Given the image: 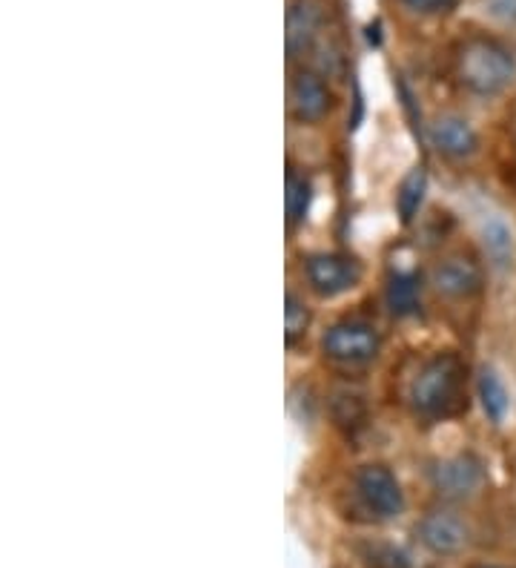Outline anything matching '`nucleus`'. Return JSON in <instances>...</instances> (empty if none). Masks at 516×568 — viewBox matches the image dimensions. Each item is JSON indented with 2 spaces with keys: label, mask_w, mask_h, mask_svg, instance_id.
<instances>
[{
  "label": "nucleus",
  "mask_w": 516,
  "mask_h": 568,
  "mask_svg": "<svg viewBox=\"0 0 516 568\" xmlns=\"http://www.w3.org/2000/svg\"><path fill=\"white\" fill-rule=\"evenodd\" d=\"M468 367L456 354H436L419 367L411 385V405L422 419L439 423L468 408Z\"/></svg>",
  "instance_id": "1"
},
{
  "label": "nucleus",
  "mask_w": 516,
  "mask_h": 568,
  "mask_svg": "<svg viewBox=\"0 0 516 568\" xmlns=\"http://www.w3.org/2000/svg\"><path fill=\"white\" fill-rule=\"evenodd\" d=\"M516 61L505 43L485 36H471L454 49V78L474 95H496L510 83Z\"/></svg>",
  "instance_id": "2"
},
{
  "label": "nucleus",
  "mask_w": 516,
  "mask_h": 568,
  "mask_svg": "<svg viewBox=\"0 0 516 568\" xmlns=\"http://www.w3.org/2000/svg\"><path fill=\"white\" fill-rule=\"evenodd\" d=\"M324 356L336 365L362 367L371 365L378 354V333L376 327L362 320L336 322L322 339Z\"/></svg>",
  "instance_id": "3"
},
{
  "label": "nucleus",
  "mask_w": 516,
  "mask_h": 568,
  "mask_svg": "<svg viewBox=\"0 0 516 568\" xmlns=\"http://www.w3.org/2000/svg\"><path fill=\"white\" fill-rule=\"evenodd\" d=\"M327 38V14L318 0H293L287 9V55L290 61L304 58Z\"/></svg>",
  "instance_id": "4"
},
{
  "label": "nucleus",
  "mask_w": 516,
  "mask_h": 568,
  "mask_svg": "<svg viewBox=\"0 0 516 568\" xmlns=\"http://www.w3.org/2000/svg\"><path fill=\"white\" fill-rule=\"evenodd\" d=\"M356 494L365 503L367 511L378 517V520L399 517L402 506H405L399 483H396V477L387 471L385 465H365L356 474Z\"/></svg>",
  "instance_id": "5"
},
{
  "label": "nucleus",
  "mask_w": 516,
  "mask_h": 568,
  "mask_svg": "<svg viewBox=\"0 0 516 568\" xmlns=\"http://www.w3.org/2000/svg\"><path fill=\"white\" fill-rule=\"evenodd\" d=\"M287 101L293 119L302 121V124H316V121H322L331 112L333 92L327 81H324V75L302 67L296 75L290 78Z\"/></svg>",
  "instance_id": "6"
},
{
  "label": "nucleus",
  "mask_w": 516,
  "mask_h": 568,
  "mask_svg": "<svg viewBox=\"0 0 516 568\" xmlns=\"http://www.w3.org/2000/svg\"><path fill=\"white\" fill-rule=\"evenodd\" d=\"M307 282L318 296H338V293L351 291L353 284L362 278L358 264L347 256H336V253H318V256L307 258Z\"/></svg>",
  "instance_id": "7"
},
{
  "label": "nucleus",
  "mask_w": 516,
  "mask_h": 568,
  "mask_svg": "<svg viewBox=\"0 0 516 568\" xmlns=\"http://www.w3.org/2000/svg\"><path fill=\"white\" fill-rule=\"evenodd\" d=\"M434 287L451 298L474 296L482 287L479 264L465 253H451L434 267Z\"/></svg>",
  "instance_id": "8"
},
{
  "label": "nucleus",
  "mask_w": 516,
  "mask_h": 568,
  "mask_svg": "<svg viewBox=\"0 0 516 568\" xmlns=\"http://www.w3.org/2000/svg\"><path fill=\"white\" fill-rule=\"evenodd\" d=\"M485 483L482 465L474 457H454L445 459L434 468V486L442 497L465 499L474 497Z\"/></svg>",
  "instance_id": "9"
},
{
  "label": "nucleus",
  "mask_w": 516,
  "mask_h": 568,
  "mask_svg": "<svg viewBox=\"0 0 516 568\" xmlns=\"http://www.w3.org/2000/svg\"><path fill=\"white\" fill-rule=\"evenodd\" d=\"M419 537L436 555H456L468 542V528L454 514L434 511L419 523Z\"/></svg>",
  "instance_id": "10"
},
{
  "label": "nucleus",
  "mask_w": 516,
  "mask_h": 568,
  "mask_svg": "<svg viewBox=\"0 0 516 568\" xmlns=\"http://www.w3.org/2000/svg\"><path fill=\"white\" fill-rule=\"evenodd\" d=\"M431 139L439 153H445L447 159H468L471 153H476V132L468 121L456 119V115H445V119L436 121L431 126Z\"/></svg>",
  "instance_id": "11"
},
{
  "label": "nucleus",
  "mask_w": 516,
  "mask_h": 568,
  "mask_svg": "<svg viewBox=\"0 0 516 568\" xmlns=\"http://www.w3.org/2000/svg\"><path fill=\"white\" fill-rule=\"evenodd\" d=\"M387 307L393 316H411L419 307V282L413 273H396L387 282Z\"/></svg>",
  "instance_id": "12"
},
{
  "label": "nucleus",
  "mask_w": 516,
  "mask_h": 568,
  "mask_svg": "<svg viewBox=\"0 0 516 568\" xmlns=\"http://www.w3.org/2000/svg\"><path fill=\"white\" fill-rule=\"evenodd\" d=\"M479 399L490 423H503L508 414V390L494 371H482L479 376Z\"/></svg>",
  "instance_id": "13"
},
{
  "label": "nucleus",
  "mask_w": 516,
  "mask_h": 568,
  "mask_svg": "<svg viewBox=\"0 0 516 568\" xmlns=\"http://www.w3.org/2000/svg\"><path fill=\"white\" fill-rule=\"evenodd\" d=\"M310 181L304 175L287 173V193H284V207H287V224L290 227H296L307 219V210H310Z\"/></svg>",
  "instance_id": "14"
},
{
  "label": "nucleus",
  "mask_w": 516,
  "mask_h": 568,
  "mask_svg": "<svg viewBox=\"0 0 516 568\" xmlns=\"http://www.w3.org/2000/svg\"><path fill=\"white\" fill-rule=\"evenodd\" d=\"M422 195H425V170H413L405 181H402V190L396 195V204H399L402 222H413V215L419 210Z\"/></svg>",
  "instance_id": "15"
},
{
  "label": "nucleus",
  "mask_w": 516,
  "mask_h": 568,
  "mask_svg": "<svg viewBox=\"0 0 516 568\" xmlns=\"http://www.w3.org/2000/svg\"><path fill=\"white\" fill-rule=\"evenodd\" d=\"M310 327V311L296 293H287V307H284V342L290 347L302 339Z\"/></svg>",
  "instance_id": "16"
},
{
  "label": "nucleus",
  "mask_w": 516,
  "mask_h": 568,
  "mask_svg": "<svg viewBox=\"0 0 516 568\" xmlns=\"http://www.w3.org/2000/svg\"><path fill=\"white\" fill-rule=\"evenodd\" d=\"M485 247L496 264H508L510 256V233L503 222H490L485 227Z\"/></svg>",
  "instance_id": "17"
},
{
  "label": "nucleus",
  "mask_w": 516,
  "mask_h": 568,
  "mask_svg": "<svg viewBox=\"0 0 516 568\" xmlns=\"http://www.w3.org/2000/svg\"><path fill=\"white\" fill-rule=\"evenodd\" d=\"M407 9L413 12H422V14H439L447 12V9H454L456 0H402Z\"/></svg>",
  "instance_id": "18"
},
{
  "label": "nucleus",
  "mask_w": 516,
  "mask_h": 568,
  "mask_svg": "<svg viewBox=\"0 0 516 568\" xmlns=\"http://www.w3.org/2000/svg\"><path fill=\"white\" fill-rule=\"evenodd\" d=\"M514 132H516V119H514Z\"/></svg>",
  "instance_id": "19"
},
{
  "label": "nucleus",
  "mask_w": 516,
  "mask_h": 568,
  "mask_svg": "<svg viewBox=\"0 0 516 568\" xmlns=\"http://www.w3.org/2000/svg\"><path fill=\"white\" fill-rule=\"evenodd\" d=\"M479 568H490V566H479Z\"/></svg>",
  "instance_id": "20"
}]
</instances>
